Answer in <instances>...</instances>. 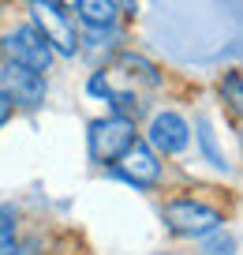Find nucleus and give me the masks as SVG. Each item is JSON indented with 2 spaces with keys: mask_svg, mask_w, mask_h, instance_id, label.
I'll list each match as a JSON object with an SVG mask.
<instances>
[{
  "mask_svg": "<svg viewBox=\"0 0 243 255\" xmlns=\"http://www.w3.org/2000/svg\"><path fill=\"white\" fill-rule=\"evenodd\" d=\"M112 173L124 184H131L135 191H154L157 184H161V176H165V169H161V158H157L146 143L135 139V143L112 161Z\"/></svg>",
  "mask_w": 243,
  "mask_h": 255,
  "instance_id": "obj_6",
  "label": "nucleus"
},
{
  "mask_svg": "<svg viewBox=\"0 0 243 255\" xmlns=\"http://www.w3.org/2000/svg\"><path fill=\"white\" fill-rule=\"evenodd\" d=\"M71 11H75V19L82 26H120L116 0H75Z\"/></svg>",
  "mask_w": 243,
  "mask_h": 255,
  "instance_id": "obj_8",
  "label": "nucleus"
},
{
  "mask_svg": "<svg viewBox=\"0 0 243 255\" xmlns=\"http://www.w3.org/2000/svg\"><path fill=\"white\" fill-rule=\"evenodd\" d=\"M56 4H64V8H71V4H75V0H56Z\"/></svg>",
  "mask_w": 243,
  "mask_h": 255,
  "instance_id": "obj_17",
  "label": "nucleus"
},
{
  "mask_svg": "<svg viewBox=\"0 0 243 255\" xmlns=\"http://www.w3.org/2000/svg\"><path fill=\"white\" fill-rule=\"evenodd\" d=\"M26 8H30V23L38 26V34L49 41L53 56L75 60L79 49H82V41H79L71 8H64V4H56V0H26Z\"/></svg>",
  "mask_w": 243,
  "mask_h": 255,
  "instance_id": "obj_1",
  "label": "nucleus"
},
{
  "mask_svg": "<svg viewBox=\"0 0 243 255\" xmlns=\"http://www.w3.org/2000/svg\"><path fill=\"white\" fill-rule=\"evenodd\" d=\"M109 109L116 113V117H127V120H139L142 113H146V105H142L139 94H131V90H109Z\"/></svg>",
  "mask_w": 243,
  "mask_h": 255,
  "instance_id": "obj_10",
  "label": "nucleus"
},
{
  "mask_svg": "<svg viewBox=\"0 0 243 255\" xmlns=\"http://www.w3.org/2000/svg\"><path fill=\"white\" fill-rule=\"evenodd\" d=\"M154 255H172V252H154Z\"/></svg>",
  "mask_w": 243,
  "mask_h": 255,
  "instance_id": "obj_18",
  "label": "nucleus"
},
{
  "mask_svg": "<svg viewBox=\"0 0 243 255\" xmlns=\"http://www.w3.org/2000/svg\"><path fill=\"white\" fill-rule=\"evenodd\" d=\"M0 90L11 98L15 109H41L49 98V79L41 72L23 68V64L0 60Z\"/></svg>",
  "mask_w": 243,
  "mask_h": 255,
  "instance_id": "obj_5",
  "label": "nucleus"
},
{
  "mask_svg": "<svg viewBox=\"0 0 243 255\" xmlns=\"http://www.w3.org/2000/svg\"><path fill=\"white\" fill-rule=\"evenodd\" d=\"M11 4H26V0H11Z\"/></svg>",
  "mask_w": 243,
  "mask_h": 255,
  "instance_id": "obj_19",
  "label": "nucleus"
},
{
  "mask_svg": "<svg viewBox=\"0 0 243 255\" xmlns=\"http://www.w3.org/2000/svg\"><path fill=\"white\" fill-rule=\"evenodd\" d=\"M243 75L240 72H228L225 79H221V98L228 102V109H232V117H240V105H243Z\"/></svg>",
  "mask_w": 243,
  "mask_h": 255,
  "instance_id": "obj_12",
  "label": "nucleus"
},
{
  "mask_svg": "<svg viewBox=\"0 0 243 255\" xmlns=\"http://www.w3.org/2000/svg\"><path fill=\"white\" fill-rule=\"evenodd\" d=\"M146 146L157 158H172L191 146V124L176 109H157L146 124Z\"/></svg>",
  "mask_w": 243,
  "mask_h": 255,
  "instance_id": "obj_7",
  "label": "nucleus"
},
{
  "mask_svg": "<svg viewBox=\"0 0 243 255\" xmlns=\"http://www.w3.org/2000/svg\"><path fill=\"white\" fill-rule=\"evenodd\" d=\"M198 143H202L206 158H210L217 169H225V165H228V161H225V154L217 150V139H213V128H210V120H198Z\"/></svg>",
  "mask_w": 243,
  "mask_h": 255,
  "instance_id": "obj_14",
  "label": "nucleus"
},
{
  "mask_svg": "<svg viewBox=\"0 0 243 255\" xmlns=\"http://www.w3.org/2000/svg\"><path fill=\"white\" fill-rule=\"evenodd\" d=\"M135 139H139L135 120L116 117V113L97 117V120L86 124V150H90V161H97V165H112Z\"/></svg>",
  "mask_w": 243,
  "mask_h": 255,
  "instance_id": "obj_3",
  "label": "nucleus"
},
{
  "mask_svg": "<svg viewBox=\"0 0 243 255\" xmlns=\"http://www.w3.org/2000/svg\"><path fill=\"white\" fill-rule=\"evenodd\" d=\"M116 68H127V75H131V79L139 75L146 87H161V72H157L146 56H139V53H127V49H124V53L116 56Z\"/></svg>",
  "mask_w": 243,
  "mask_h": 255,
  "instance_id": "obj_9",
  "label": "nucleus"
},
{
  "mask_svg": "<svg viewBox=\"0 0 243 255\" xmlns=\"http://www.w3.org/2000/svg\"><path fill=\"white\" fill-rule=\"evenodd\" d=\"M11 117H15V105H11V98H8V94H4V90H0V128L8 124V120H11Z\"/></svg>",
  "mask_w": 243,
  "mask_h": 255,
  "instance_id": "obj_16",
  "label": "nucleus"
},
{
  "mask_svg": "<svg viewBox=\"0 0 243 255\" xmlns=\"http://www.w3.org/2000/svg\"><path fill=\"white\" fill-rule=\"evenodd\" d=\"M86 90H90L94 98H101V102H105V98H109V90H112V83H109V72H105V68H97V72L86 79Z\"/></svg>",
  "mask_w": 243,
  "mask_h": 255,
  "instance_id": "obj_15",
  "label": "nucleus"
},
{
  "mask_svg": "<svg viewBox=\"0 0 243 255\" xmlns=\"http://www.w3.org/2000/svg\"><path fill=\"white\" fill-rule=\"evenodd\" d=\"M0 255H23L19 233H15V214L8 207H0Z\"/></svg>",
  "mask_w": 243,
  "mask_h": 255,
  "instance_id": "obj_11",
  "label": "nucleus"
},
{
  "mask_svg": "<svg viewBox=\"0 0 243 255\" xmlns=\"http://www.w3.org/2000/svg\"><path fill=\"white\" fill-rule=\"evenodd\" d=\"M161 222L180 240H202L210 233L225 229V214L202 199H168L161 207Z\"/></svg>",
  "mask_w": 243,
  "mask_h": 255,
  "instance_id": "obj_2",
  "label": "nucleus"
},
{
  "mask_svg": "<svg viewBox=\"0 0 243 255\" xmlns=\"http://www.w3.org/2000/svg\"><path fill=\"white\" fill-rule=\"evenodd\" d=\"M198 255H236V237L232 233H210V237H202V252Z\"/></svg>",
  "mask_w": 243,
  "mask_h": 255,
  "instance_id": "obj_13",
  "label": "nucleus"
},
{
  "mask_svg": "<svg viewBox=\"0 0 243 255\" xmlns=\"http://www.w3.org/2000/svg\"><path fill=\"white\" fill-rule=\"evenodd\" d=\"M0 60H11V64H23L30 72L45 75L53 68V49L49 41L38 34L34 23H15L0 34Z\"/></svg>",
  "mask_w": 243,
  "mask_h": 255,
  "instance_id": "obj_4",
  "label": "nucleus"
}]
</instances>
